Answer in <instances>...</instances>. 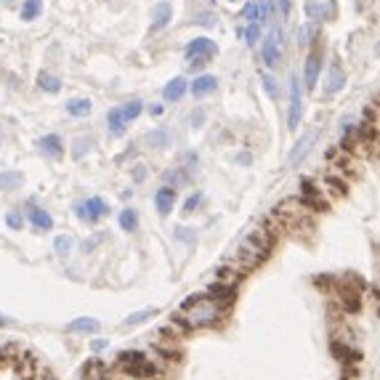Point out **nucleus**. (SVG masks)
I'll return each instance as SVG.
<instances>
[{
  "label": "nucleus",
  "mask_w": 380,
  "mask_h": 380,
  "mask_svg": "<svg viewBox=\"0 0 380 380\" xmlns=\"http://www.w3.org/2000/svg\"><path fill=\"white\" fill-rule=\"evenodd\" d=\"M64 110H67V115H72V117H88L90 112H93V101L85 99V96H75V99H70L64 104Z\"/></svg>",
  "instance_id": "obj_19"
},
{
  "label": "nucleus",
  "mask_w": 380,
  "mask_h": 380,
  "mask_svg": "<svg viewBox=\"0 0 380 380\" xmlns=\"http://www.w3.org/2000/svg\"><path fill=\"white\" fill-rule=\"evenodd\" d=\"M19 327V322L9 317V314H0V330H16Z\"/></svg>",
  "instance_id": "obj_39"
},
{
  "label": "nucleus",
  "mask_w": 380,
  "mask_h": 380,
  "mask_svg": "<svg viewBox=\"0 0 380 380\" xmlns=\"http://www.w3.org/2000/svg\"><path fill=\"white\" fill-rule=\"evenodd\" d=\"M101 242H104V231H96V234H93L90 240L83 242V253H85V255H88V253H93L101 245Z\"/></svg>",
  "instance_id": "obj_36"
},
{
  "label": "nucleus",
  "mask_w": 380,
  "mask_h": 380,
  "mask_svg": "<svg viewBox=\"0 0 380 380\" xmlns=\"http://www.w3.org/2000/svg\"><path fill=\"white\" fill-rule=\"evenodd\" d=\"M300 115H303V96H300V80L298 75L290 78V112H287V125L295 130L300 125Z\"/></svg>",
  "instance_id": "obj_8"
},
{
  "label": "nucleus",
  "mask_w": 380,
  "mask_h": 380,
  "mask_svg": "<svg viewBox=\"0 0 380 380\" xmlns=\"http://www.w3.org/2000/svg\"><path fill=\"white\" fill-rule=\"evenodd\" d=\"M303 11H306V16L311 21L320 24L322 19H335L338 16V3L335 0H306Z\"/></svg>",
  "instance_id": "obj_7"
},
{
  "label": "nucleus",
  "mask_w": 380,
  "mask_h": 380,
  "mask_svg": "<svg viewBox=\"0 0 380 380\" xmlns=\"http://www.w3.org/2000/svg\"><path fill=\"white\" fill-rule=\"evenodd\" d=\"M314 141H317V130H309V133H306V136H303V139L298 141V144H295V149L290 152V165H298L300 160H303V157H306V154H309V149H311V144H314Z\"/></svg>",
  "instance_id": "obj_20"
},
{
  "label": "nucleus",
  "mask_w": 380,
  "mask_h": 380,
  "mask_svg": "<svg viewBox=\"0 0 380 380\" xmlns=\"http://www.w3.org/2000/svg\"><path fill=\"white\" fill-rule=\"evenodd\" d=\"M202 120H205V112H202V110L191 112V125H194V128H200V125H202Z\"/></svg>",
  "instance_id": "obj_43"
},
{
  "label": "nucleus",
  "mask_w": 380,
  "mask_h": 380,
  "mask_svg": "<svg viewBox=\"0 0 380 380\" xmlns=\"http://www.w3.org/2000/svg\"><path fill=\"white\" fill-rule=\"evenodd\" d=\"M194 229H179L176 231V240H184V242H191L194 240V234H191Z\"/></svg>",
  "instance_id": "obj_42"
},
{
  "label": "nucleus",
  "mask_w": 380,
  "mask_h": 380,
  "mask_svg": "<svg viewBox=\"0 0 380 380\" xmlns=\"http://www.w3.org/2000/svg\"><path fill=\"white\" fill-rule=\"evenodd\" d=\"M6 223H9V229L19 231V229H24V216H21L19 211H9L6 213Z\"/></svg>",
  "instance_id": "obj_34"
},
{
  "label": "nucleus",
  "mask_w": 380,
  "mask_h": 380,
  "mask_svg": "<svg viewBox=\"0 0 380 380\" xmlns=\"http://www.w3.org/2000/svg\"><path fill=\"white\" fill-rule=\"evenodd\" d=\"M322 191H330L332 197H346V194H349V181L343 179L340 173L332 170V173L324 176V186H322Z\"/></svg>",
  "instance_id": "obj_14"
},
{
  "label": "nucleus",
  "mask_w": 380,
  "mask_h": 380,
  "mask_svg": "<svg viewBox=\"0 0 380 380\" xmlns=\"http://www.w3.org/2000/svg\"><path fill=\"white\" fill-rule=\"evenodd\" d=\"M41 11H43V0H24L19 16L24 21H32V19H38V16H41Z\"/></svg>",
  "instance_id": "obj_29"
},
{
  "label": "nucleus",
  "mask_w": 380,
  "mask_h": 380,
  "mask_svg": "<svg viewBox=\"0 0 380 380\" xmlns=\"http://www.w3.org/2000/svg\"><path fill=\"white\" fill-rule=\"evenodd\" d=\"M173 19V9H170V3H157L154 9H152V32H160L165 30Z\"/></svg>",
  "instance_id": "obj_15"
},
{
  "label": "nucleus",
  "mask_w": 380,
  "mask_h": 380,
  "mask_svg": "<svg viewBox=\"0 0 380 380\" xmlns=\"http://www.w3.org/2000/svg\"><path fill=\"white\" fill-rule=\"evenodd\" d=\"M260 41V27L258 24H248V30H245V43L250 46V48H255Z\"/></svg>",
  "instance_id": "obj_35"
},
{
  "label": "nucleus",
  "mask_w": 380,
  "mask_h": 380,
  "mask_svg": "<svg viewBox=\"0 0 380 380\" xmlns=\"http://www.w3.org/2000/svg\"><path fill=\"white\" fill-rule=\"evenodd\" d=\"M229 3H237V0H229Z\"/></svg>",
  "instance_id": "obj_48"
},
{
  "label": "nucleus",
  "mask_w": 380,
  "mask_h": 380,
  "mask_svg": "<svg viewBox=\"0 0 380 380\" xmlns=\"http://www.w3.org/2000/svg\"><path fill=\"white\" fill-rule=\"evenodd\" d=\"M200 202H202V194H200V191H194L189 200L184 202V216H191V213L200 208Z\"/></svg>",
  "instance_id": "obj_37"
},
{
  "label": "nucleus",
  "mask_w": 380,
  "mask_h": 380,
  "mask_svg": "<svg viewBox=\"0 0 380 380\" xmlns=\"http://www.w3.org/2000/svg\"><path fill=\"white\" fill-rule=\"evenodd\" d=\"M38 149H41L46 157H51V160H59L61 154H64V141H61V136H56V133H48V136L38 139Z\"/></svg>",
  "instance_id": "obj_11"
},
{
  "label": "nucleus",
  "mask_w": 380,
  "mask_h": 380,
  "mask_svg": "<svg viewBox=\"0 0 380 380\" xmlns=\"http://www.w3.org/2000/svg\"><path fill=\"white\" fill-rule=\"evenodd\" d=\"M144 179H147V165H133V181L141 184Z\"/></svg>",
  "instance_id": "obj_40"
},
{
  "label": "nucleus",
  "mask_w": 380,
  "mask_h": 380,
  "mask_svg": "<svg viewBox=\"0 0 380 380\" xmlns=\"http://www.w3.org/2000/svg\"><path fill=\"white\" fill-rule=\"evenodd\" d=\"M53 250H56L59 258H70L72 250H75V240H72L70 234H61V237L53 240Z\"/></svg>",
  "instance_id": "obj_28"
},
{
  "label": "nucleus",
  "mask_w": 380,
  "mask_h": 380,
  "mask_svg": "<svg viewBox=\"0 0 380 380\" xmlns=\"http://www.w3.org/2000/svg\"><path fill=\"white\" fill-rule=\"evenodd\" d=\"M32 380H53V378H51V375H48V378H46V375H43V372H41L38 378H32Z\"/></svg>",
  "instance_id": "obj_46"
},
{
  "label": "nucleus",
  "mask_w": 380,
  "mask_h": 380,
  "mask_svg": "<svg viewBox=\"0 0 380 380\" xmlns=\"http://www.w3.org/2000/svg\"><path fill=\"white\" fill-rule=\"evenodd\" d=\"M343 85H346V72H343V67H340L338 61H332L330 72H327V88H324V93H327V96H335Z\"/></svg>",
  "instance_id": "obj_16"
},
{
  "label": "nucleus",
  "mask_w": 380,
  "mask_h": 380,
  "mask_svg": "<svg viewBox=\"0 0 380 380\" xmlns=\"http://www.w3.org/2000/svg\"><path fill=\"white\" fill-rule=\"evenodd\" d=\"M320 70H322V48L314 46L306 59V67H303V85L309 90L317 88V80H320Z\"/></svg>",
  "instance_id": "obj_9"
},
{
  "label": "nucleus",
  "mask_w": 380,
  "mask_h": 380,
  "mask_svg": "<svg viewBox=\"0 0 380 380\" xmlns=\"http://www.w3.org/2000/svg\"><path fill=\"white\" fill-rule=\"evenodd\" d=\"M226 314H229V311L221 309L208 292L191 295V298L184 303V309H181V317L189 324V330H208V327H216V324H221V322L226 320Z\"/></svg>",
  "instance_id": "obj_2"
},
{
  "label": "nucleus",
  "mask_w": 380,
  "mask_h": 380,
  "mask_svg": "<svg viewBox=\"0 0 380 380\" xmlns=\"http://www.w3.org/2000/svg\"><path fill=\"white\" fill-rule=\"evenodd\" d=\"M93 147H96V139L80 136V139H75V144H72V157H75V160H83L88 152H93Z\"/></svg>",
  "instance_id": "obj_25"
},
{
  "label": "nucleus",
  "mask_w": 380,
  "mask_h": 380,
  "mask_svg": "<svg viewBox=\"0 0 380 380\" xmlns=\"http://www.w3.org/2000/svg\"><path fill=\"white\" fill-rule=\"evenodd\" d=\"M173 205H176V189L173 186H160V189L154 191V208H157L162 218H168Z\"/></svg>",
  "instance_id": "obj_10"
},
{
  "label": "nucleus",
  "mask_w": 380,
  "mask_h": 380,
  "mask_svg": "<svg viewBox=\"0 0 380 380\" xmlns=\"http://www.w3.org/2000/svg\"><path fill=\"white\" fill-rule=\"evenodd\" d=\"M216 85H218V80H216L213 75H200V78H194V83L189 85V90H191V96H194V99H202V96L213 93Z\"/></svg>",
  "instance_id": "obj_18"
},
{
  "label": "nucleus",
  "mask_w": 380,
  "mask_h": 380,
  "mask_svg": "<svg viewBox=\"0 0 380 380\" xmlns=\"http://www.w3.org/2000/svg\"><path fill=\"white\" fill-rule=\"evenodd\" d=\"M168 141H170V133L165 128H154L147 133V144L149 147H154V149H162V147H168Z\"/></svg>",
  "instance_id": "obj_30"
},
{
  "label": "nucleus",
  "mask_w": 380,
  "mask_h": 380,
  "mask_svg": "<svg viewBox=\"0 0 380 380\" xmlns=\"http://www.w3.org/2000/svg\"><path fill=\"white\" fill-rule=\"evenodd\" d=\"M38 88L46 90V93H59L61 80L56 75H51V72H41V75H38Z\"/></svg>",
  "instance_id": "obj_27"
},
{
  "label": "nucleus",
  "mask_w": 380,
  "mask_h": 380,
  "mask_svg": "<svg viewBox=\"0 0 380 380\" xmlns=\"http://www.w3.org/2000/svg\"><path fill=\"white\" fill-rule=\"evenodd\" d=\"M258 78H260V83H263V90H266V93H269L271 99H277V80H274V78H271L269 72H263V70L258 72Z\"/></svg>",
  "instance_id": "obj_33"
},
{
  "label": "nucleus",
  "mask_w": 380,
  "mask_h": 380,
  "mask_svg": "<svg viewBox=\"0 0 380 380\" xmlns=\"http://www.w3.org/2000/svg\"><path fill=\"white\" fill-rule=\"evenodd\" d=\"M101 330V322L93 320V317H78L67 324V332L70 335H93V332Z\"/></svg>",
  "instance_id": "obj_13"
},
{
  "label": "nucleus",
  "mask_w": 380,
  "mask_h": 380,
  "mask_svg": "<svg viewBox=\"0 0 380 380\" xmlns=\"http://www.w3.org/2000/svg\"><path fill=\"white\" fill-rule=\"evenodd\" d=\"M120 229L133 234V231H139V213L133 211V208H122L120 211Z\"/></svg>",
  "instance_id": "obj_26"
},
{
  "label": "nucleus",
  "mask_w": 380,
  "mask_h": 380,
  "mask_svg": "<svg viewBox=\"0 0 380 380\" xmlns=\"http://www.w3.org/2000/svg\"><path fill=\"white\" fill-rule=\"evenodd\" d=\"M21 184H24V176H21L19 170H3V173H0V189L3 191L19 189Z\"/></svg>",
  "instance_id": "obj_24"
},
{
  "label": "nucleus",
  "mask_w": 380,
  "mask_h": 380,
  "mask_svg": "<svg viewBox=\"0 0 380 380\" xmlns=\"http://www.w3.org/2000/svg\"><path fill=\"white\" fill-rule=\"evenodd\" d=\"M117 370L125 372V375H133V378H154L157 372L149 364L147 354L144 351H122L117 357Z\"/></svg>",
  "instance_id": "obj_3"
},
{
  "label": "nucleus",
  "mask_w": 380,
  "mask_h": 380,
  "mask_svg": "<svg viewBox=\"0 0 380 380\" xmlns=\"http://www.w3.org/2000/svg\"><path fill=\"white\" fill-rule=\"evenodd\" d=\"M375 51H378V53H380V43H378V48H375Z\"/></svg>",
  "instance_id": "obj_47"
},
{
  "label": "nucleus",
  "mask_w": 380,
  "mask_h": 380,
  "mask_svg": "<svg viewBox=\"0 0 380 380\" xmlns=\"http://www.w3.org/2000/svg\"><path fill=\"white\" fill-rule=\"evenodd\" d=\"M216 14H211V11H202V14H197L194 16V24H202V27H213L216 24Z\"/></svg>",
  "instance_id": "obj_38"
},
{
  "label": "nucleus",
  "mask_w": 380,
  "mask_h": 380,
  "mask_svg": "<svg viewBox=\"0 0 380 380\" xmlns=\"http://www.w3.org/2000/svg\"><path fill=\"white\" fill-rule=\"evenodd\" d=\"M75 216L83 221V223H99L101 218L110 216V205L101 200V197H88V200H78L75 202Z\"/></svg>",
  "instance_id": "obj_4"
},
{
  "label": "nucleus",
  "mask_w": 380,
  "mask_h": 380,
  "mask_svg": "<svg viewBox=\"0 0 380 380\" xmlns=\"http://www.w3.org/2000/svg\"><path fill=\"white\" fill-rule=\"evenodd\" d=\"M277 6H280L282 14H287L290 11V0H277Z\"/></svg>",
  "instance_id": "obj_44"
},
{
  "label": "nucleus",
  "mask_w": 380,
  "mask_h": 380,
  "mask_svg": "<svg viewBox=\"0 0 380 380\" xmlns=\"http://www.w3.org/2000/svg\"><path fill=\"white\" fill-rule=\"evenodd\" d=\"M280 41H282V35L274 30L263 38V43H260V59H263V64H266L269 70L280 67V61H282V43Z\"/></svg>",
  "instance_id": "obj_6"
},
{
  "label": "nucleus",
  "mask_w": 380,
  "mask_h": 380,
  "mask_svg": "<svg viewBox=\"0 0 380 380\" xmlns=\"http://www.w3.org/2000/svg\"><path fill=\"white\" fill-rule=\"evenodd\" d=\"M242 16L250 21V24H260L263 19H269V11L260 6V0H253V3H248V6H245Z\"/></svg>",
  "instance_id": "obj_22"
},
{
  "label": "nucleus",
  "mask_w": 380,
  "mask_h": 380,
  "mask_svg": "<svg viewBox=\"0 0 380 380\" xmlns=\"http://www.w3.org/2000/svg\"><path fill=\"white\" fill-rule=\"evenodd\" d=\"M186 90H189V83L184 80V78H173V80L162 88V99L165 101H181Z\"/></svg>",
  "instance_id": "obj_21"
},
{
  "label": "nucleus",
  "mask_w": 380,
  "mask_h": 380,
  "mask_svg": "<svg viewBox=\"0 0 380 380\" xmlns=\"http://www.w3.org/2000/svg\"><path fill=\"white\" fill-rule=\"evenodd\" d=\"M218 53L216 48V43L211 38H194V41L186 46V59L191 61V67H202V64H208Z\"/></svg>",
  "instance_id": "obj_5"
},
{
  "label": "nucleus",
  "mask_w": 380,
  "mask_h": 380,
  "mask_svg": "<svg viewBox=\"0 0 380 380\" xmlns=\"http://www.w3.org/2000/svg\"><path fill=\"white\" fill-rule=\"evenodd\" d=\"M274 242H277V237H274L263 223H258L255 229H250L240 240L237 250H234V258H231L229 263H234V266L240 271H245V274L253 269H258L260 263L269 258Z\"/></svg>",
  "instance_id": "obj_1"
},
{
  "label": "nucleus",
  "mask_w": 380,
  "mask_h": 380,
  "mask_svg": "<svg viewBox=\"0 0 380 380\" xmlns=\"http://www.w3.org/2000/svg\"><path fill=\"white\" fill-rule=\"evenodd\" d=\"M0 133H3V130H0Z\"/></svg>",
  "instance_id": "obj_49"
},
{
  "label": "nucleus",
  "mask_w": 380,
  "mask_h": 380,
  "mask_svg": "<svg viewBox=\"0 0 380 380\" xmlns=\"http://www.w3.org/2000/svg\"><path fill=\"white\" fill-rule=\"evenodd\" d=\"M154 314H157V309H141V311H136V314L125 317V320H122V327H136V324H144V322L149 320V317H154Z\"/></svg>",
  "instance_id": "obj_32"
},
{
  "label": "nucleus",
  "mask_w": 380,
  "mask_h": 380,
  "mask_svg": "<svg viewBox=\"0 0 380 380\" xmlns=\"http://www.w3.org/2000/svg\"><path fill=\"white\" fill-rule=\"evenodd\" d=\"M149 115H154V117H160V115H162V107H149Z\"/></svg>",
  "instance_id": "obj_45"
},
{
  "label": "nucleus",
  "mask_w": 380,
  "mask_h": 380,
  "mask_svg": "<svg viewBox=\"0 0 380 380\" xmlns=\"http://www.w3.org/2000/svg\"><path fill=\"white\" fill-rule=\"evenodd\" d=\"M320 38V24L317 21H306L298 27V46H311Z\"/></svg>",
  "instance_id": "obj_23"
},
{
  "label": "nucleus",
  "mask_w": 380,
  "mask_h": 380,
  "mask_svg": "<svg viewBox=\"0 0 380 380\" xmlns=\"http://www.w3.org/2000/svg\"><path fill=\"white\" fill-rule=\"evenodd\" d=\"M125 128H128V122L122 117V110L120 107H112V110L107 112V130H110V136L120 139L122 133H125Z\"/></svg>",
  "instance_id": "obj_17"
},
{
  "label": "nucleus",
  "mask_w": 380,
  "mask_h": 380,
  "mask_svg": "<svg viewBox=\"0 0 380 380\" xmlns=\"http://www.w3.org/2000/svg\"><path fill=\"white\" fill-rule=\"evenodd\" d=\"M27 221L38 231H51L53 229V216L46 208H35V202H30V211H27Z\"/></svg>",
  "instance_id": "obj_12"
},
{
  "label": "nucleus",
  "mask_w": 380,
  "mask_h": 380,
  "mask_svg": "<svg viewBox=\"0 0 380 380\" xmlns=\"http://www.w3.org/2000/svg\"><path fill=\"white\" fill-rule=\"evenodd\" d=\"M120 110H122V117H125V122H133L141 115L144 104H141V99H130V101H125V104H120Z\"/></svg>",
  "instance_id": "obj_31"
},
{
  "label": "nucleus",
  "mask_w": 380,
  "mask_h": 380,
  "mask_svg": "<svg viewBox=\"0 0 380 380\" xmlns=\"http://www.w3.org/2000/svg\"><path fill=\"white\" fill-rule=\"evenodd\" d=\"M104 349H110V340L107 338L90 340V351H96V354H99V351H104Z\"/></svg>",
  "instance_id": "obj_41"
}]
</instances>
